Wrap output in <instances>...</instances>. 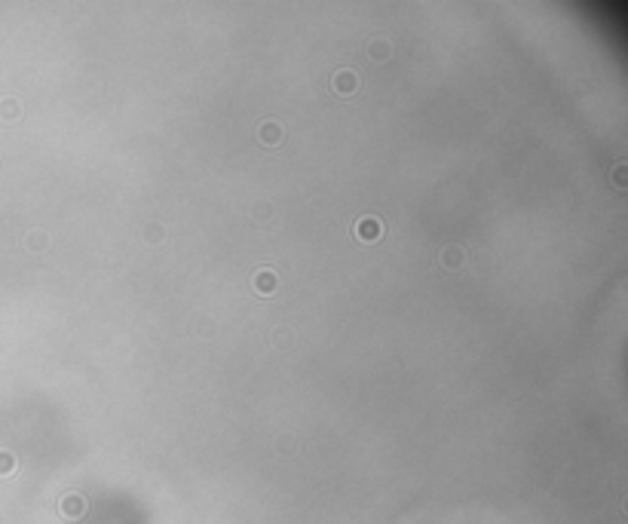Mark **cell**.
Masks as SVG:
<instances>
[{
  "label": "cell",
  "instance_id": "6da1fadb",
  "mask_svg": "<svg viewBox=\"0 0 628 524\" xmlns=\"http://www.w3.org/2000/svg\"><path fill=\"white\" fill-rule=\"evenodd\" d=\"M61 512H65L68 518H80V515H83V500H80V497L61 500Z\"/></svg>",
  "mask_w": 628,
  "mask_h": 524
}]
</instances>
